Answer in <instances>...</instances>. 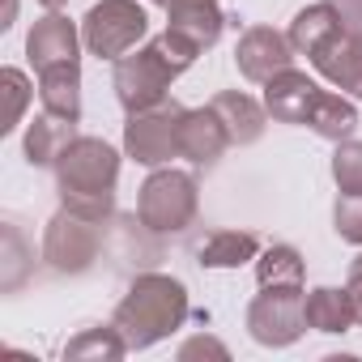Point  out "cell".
Returning a JSON list of instances; mask_svg holds the SVG:
<instances>
[{
	"instance_id": "obj_14",
	"label": "cell",
	"mask_w": 362,
	"mask_h": 362,
	"mask_svg": "<svg viewBox=\"0 0 362 362\" xmlns=\"http://www.w3.org/2000/svg\"><path fill=\"white\" fill-rule=\"evenodd\" d=\"M226 145H230V132H226V124L218 119L214 107L184 115V153L192 162H218Z\"/></svg>"
},
{
	"instance_id": "obj_28",
	"label": "cell",
	"mask_w": 362,
	"mask_h": 362,
	"mask_svg": "<svg viewBox=\"0 0 362 362\" xmlns=\"http://www.w3.org/2000/svg\"><path fill=\"white\" fill-rule=\"evenodd\" d=\"M39 5H47V9H60V5H69V0H39Z\"/></svg>"
},
{
	"instance_id": "obj_23",
	"label": "cell",
	"mask_w": 362,
	"mask_h": 362,
	"mask_svg": "<svg viewBox=\"0 0 362 362\" xmlns=\"http://www.w3.org/2000/svg\"><path fill=\"white\" fill-rule=\"evenodd\" d=\"M0 86H5V119H0V132H13L22 124L26 103H30V81L22 69H5L0 73Z\"/></svg>"
},
{
	"instance_id": "obj_1",
	"label": "cell",
	"mask_w": 362,
	"mask_h": 362,
	"mask_svg": "<svg viewBox=\"0 0 362 362\" xmlns=\"http://www.w3.org/2000/svg\"><path fill=\"white\" fill-rule=\"evenodd\" d=\"M115 170H119V158H115V149H111L107 141L73 136L69 149L56 158V175H60L64 209H73V214L98 222V218L111 209Z\"/></svg>"
},
{
	"instance_id": "obj_27",
	"label": "cell",
	"mask_w": 362,
	"mask_h": 362,
	"mask_svg": "<svg viewBox=\"0 0 362 362\" xmlns=\"http://www.w3.org/2000/svg\"><path fill=\"white\" fill-rule=\"evenodd\" d=\"M349 303H354V315H358V324H362V256L354 260V269H349Z\"/></svg>"
},
{
	"instance_id": "obj_29",
	"label": "cell",
	"mask_w": 362,
	"mask_h": 362,
	"mask_svg": "<svg viewBox=\"0 0 362 362\" xmlns=\"http://www.w3.org/2000/svg\"><path fill=\"white\" fill-rule=\"evenodd\" d=\"M158 5H166V9H175V5H184V0H158Z\"/></svg>"
},
{
	"instance_id": "obj_11",
	"label": "cell",
	"mask_w": 362,
	"mask_h": 362,
	"mask_svg": "<svg viewBox=\"0 0 362 362\" xmlns=\"http://www.w3.org/2000/svg\"><path fill=\"white\" fill-rule=\"evenodd\" d=\"M26 52H30V64L39 73L60 69V64H77V30H73V22L60 18V13L35 22V30L26 39Z\"/></svg>"
},
{
	"instance_id": "obj_4",
	"label": "cell",
	"mask_w": 362,
	"mask_h": 362,
	"mask_svg": "<svg viewBox=\"0 0 362 362\" xmlns=\"http://www.w3.org/2000/svg\"><path fill=\"white\" fill-rule=\"evenodd\" d=\"M184 115L188 111L175 103H153L145 111H132L128 132H124L128 153L145 166H158L175 153H184Z\"/></svg>"
},
{
	"instance_id": "obj_9",
	"label": "cell",
	"mask_w": 362,
	"mask_h": 362,
	"mask_svg": "<svg viewBox=\"0 0 362 362\" xmlns=\"http://www.w3.org/2000/svg\"><path fill=\"white\" fill-rule=\"evenodd\" d=\"M311 60H315V69L328 81H337L341 90H349V94L362 98V30H349V26L332 30L311 52Z\"/></svg>"
},
{
	"instance_id": "obj_5",
	"label": "cell",
	"mask_w": 362,
	"mask_h": 362,
	"mask_svg": "<svg viewBox=\"0 0 362 362\" xmlns=\"http://www.w3.org/2000/svg\"><path fill=\"white\" fill-rule=\"evenodd\" d=\"M149 30V18L136 0H103L94 5L81 22V35H86V47L94 56H107V60H124L132 52V43Z\"/></svg>"
},
{
	"instance_id": "obj_6",
	"label": "cell",
	"mask_w": 362,
	"mask_h": 362,
	"mask_svg": "<svg viewBox=\"0 0 362 362\" xmlns=\"http://www.w3.org/2000/svg\"><path fill=\"white\" fill-rule=\"evenodd\" d=\"M197 218V184L192 175L162 170L141 188V222L149 230H184Z\"/></svg>"
},
{
	"instance_id": "obj_3",
	"label": "cell",
	"mask_w": 362,
	"mask_h": 362,
	"mask_svg": "<svg viewBox=\"0 0 362 362\" xmlns=\"http://www.w3.org/2000/svg\"><path fill=\"white\" fill-rule=\"evenodd\" d=\"M197 52H201L197 43H188L184 35H175V30H166V35L153 39L145 52L124 56V60L115 64V90H119V103H124L128 111H145V107L162 103L166 86L197 60Z\"/></svg>"
},
{
	"instance_id": "obj_8",
	"label": "cell",
	"mask_w": 362,
	"mask_h": 362,
	"mask_svg": "<svg viewBox=\"0 0 362 362\" xmlns=\"http://www.w3.org/2000/svg\"><path fill=\"white\" fill-rule=\"evenodd\" d=\"M98 252V230H94V218H81L73 209H60L47 226V239H43V260L60 273H81Z\"/></svg>"
},
{
	"instance_id": "obj_20",
	"label": "cell",
	"mask_w": 362,
	"mask_h": 362,
	"mask_svg": "<svg viewBox=\"0 0 362 362\" xmlns=\"http://www.w3.org/2000/svg\"><path fill=\"white\" fill-rule=\"evenodd\" d=\"M345 22H341V13L332 9V5H315V9H303L298 18H294V26H290V39H294V47H303L307 56L332 35V30H341Z\"/></svg>"
},
{
	"instance_id": "obj_22",
	"label": "cell",
	"mask_w": 362,
	"mask_h": 362,
	"mask_svg": "<svg viewBox=\"0 0 362 362\" xmlns=\"http://www.w3.org/2000/svg\"><path fill=\"white\" fill-rule=\"evenodd\" d=\"M128 345H124V337H119V328L111 324V328H90V332H81L77 341H69L64 345V358H90V354H107V358H119Z\"/></svg>"
},
{
	"instance_id": "obj_10",
	"label": "cell",
	"mask_w": 362,
	"mask_h": 362,
	"mask_svg": "<svg viewBox=\"0 0 362 362\" xmlns=\"http://www.w3.org/2000/svg\"><path fill=\"white\" fill-rule=\"evenodd\" d=\"M269 90H264V103H269V111L277 115V119H286V124H311L315 119V111L324 107V90L315 86V81H307L303 73H294V69H286V73H277L273 81H264Z\"/></svg>"
},
{
	"instance_id": "obj_19",
	"label": "cell",
	"mask_w": 362,
	"mask_h": 362,
	"mask_svg": "<svg viewBox=\"0 0 362 362\" xmlns=\"http://www.w3.org/2000/svg\"><path fill=\"white\" fill-rule=\"evenodd\" d=\"M256 235H239V230H214L201 247H197V256H201V264H209V269H235V264H243V260H252L256 256Z\"/></svg>"
},
{
	"instance_id": "obj_12",
	"label": "cell",
	"mask_w": 362,
	"mask_h": 362,
	"mask_svg": "<svg viewBox=\"0 0 362 362\" xmlns=\"http://www.w3.org/2000/svg\"><path fill=\"white\" fill-rule=\"evenodd\" d=\"M235 60H239L243 77H252V81H273L277 73L290 69V43H286L281 35H273L269 26H256V30L243 35Z\"/></svg>"
},
{
	"instance_id": "obj_18",
	"label": "cell",
	"mask_w": 362,
	"mask_h": 362,
	"mask_svg": "<svg viewBox=\"0 0 362 362\" xmlns=\"http://www.w3.org/2000/svg\"><path fill=\"white\" fill-rule=\"evenodd\" d=\"M214 111H218V119L226 124L230 141H239V145L256 141V136H260V128H264L260 107H256L252 98H243V94H218V98H214Z\"/></svg>"
},
{
	"instance_id": "obj_2",
	"label": "cell",
	"mask_w": 362,
	"mask_h": 362,
	"mask_svg": "<svg viewBox=\"0 0 362 362\" xmlns=\"http://www.w3.org/2000/svg\"><path fill=\"white\" fill-rule=\"evenodd\" d=\"M188 315V294L170 277H136L132 290L124 294V303L115 307V328L124 337L128 349H145L153 341H162L166 332H175Z\"/></svg>"
},
{
	"instance_id": "obj_24",
	"label": "cell",
	"mask_w": 362,
	"mask_h": 362,
	"mask_svg": "<svg viewBox=\"0 0 362 362\" xmlns=\"http://www.w3.org/2000/svg\"><path fill=\"white\" fill-rule=\"evenodd\" d=\"M332 175H337V184H341L345 197H362V145L358 141H349V145L337 149Z\"/></svg>"
},
{
	"instance_id": "obj_17",
	"label": "cell",
	"mask_w": 362,
	"mask_h": 362,
	"mask_svg": "<svg viewBox=\"0 0 362 362\" xmlns=\"http://www.w3.org/2000/svg\"><path fill=\"white\" fill-rule=\"evenodd\" d=\"M303 315H307V324L320 328V332H345V328L358 320L349 294H341V290H311V294L303 298Z\"/></svg>"
},
{
	"instance_id": "obj_15",
	"label": "cell",
	"mask_w": 362,
	"mask_h": 362,
	"mask_svg": "<svg viewBox=\"0 0 362 362\" xmlns=\"http://www.w3.org/2000/svg\"><path fill=\"white\" fill-rule=\"evenodd\" d=\"M170 30L197 47H214L222 35V13L214 9V0H184L170 9Z\"/></svg>"
},
{
	"instance_id": "obj_26",
	"label": "cell",
	"mask_w": 362,
	"mask_h": 362,
	"mask_svg": "<svg viewBox=\"0 0 362 362\" xmlns=\"http://www.w3.org/2000/svg\"><path fill=\"white\" fill-rule=\"evenodd\" d=\"M328 5L341 13V22L349 30H362V0H328Z\"/></svg>"
},
{
	"instance_id": "obj_7",
	"label": "cell",
	"mask_w": 362,
	"mask_h": 362,
	"mask_svg": "<svg viewBox=\"0 0 362 362\" xmlns=\"http://www.w3.org/2000/svg\"><path fill=\"white\" fill-rule=\"evenodd\" d=\"M247 328L260 345H290L307 328L298 286H264V294L247 311Z\"/></svg>"
},
{
	"instance_id": "obj_25",
	"label": "cell",
	"mask_w": 362,
	"mask_h": 362,
	"mask_svg": "<svg viewBox=\"0 0 362 362\" xmlns=\"http://www.w3.org/2000/svg\"><path fill=\"white\" fill-rule=\"evenodd\" d=\"M337 235L349 243H362V197L337 201Z\"/></svg>"
},
{
	"instance_id": "obj_16",
	"label": "cell",
	"mask_w": 362,
	"mask_h": 362,
	"mask_svg": "<svg viewBox=\"0 0 362 362\" xmlns=\"http://www.w3.org/2000/svg\"><path fill=\"white\" fill-rule=\"evenodd\" d=\"M69 141H73V124L43 111L30 124V132H26V158H30V166H52L69 149Z\"/></svg>"
},
{
	"instance_id": "obj_21",
	"label": "cell",
	"mask_w": 362,
	"mask_h": 362,
	"mask_svg": "<svg viewBox=\"0 0 362 362\" xmlns=\"http://www.w3.org/2000/svg\"><path fill=\"white\" fill-rule=\"evenodd\" d=\"M303 281V260L294 247H273L260 260V286H298Z\"/></svg>"
},
{
	"instance_id": "obj_13",
	"label": "cell",
	"mask_w": 362,
	"mask_h": 362,
	"mask_svg": "<svg viewBox=\"0 0 362 362\" xmlns=\"http://www.w3.org/2000/svg\"><path fill=\"white\" fill-rule=\"evenodd\" d=\"M81 77H77V64H60V69H47L39 73V98H43V111L56 115V119H69L77 124L81 119Z\"/></svg>"
}]
</instances>
